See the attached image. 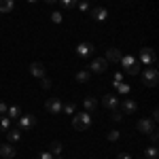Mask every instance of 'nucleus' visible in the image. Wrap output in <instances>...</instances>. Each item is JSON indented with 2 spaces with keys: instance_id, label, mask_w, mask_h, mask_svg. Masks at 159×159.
<instances>
[{
  "instance_id": "1",
  "label": "nucleus",
  "mask_w": 159,
  "mask_h": 159,
  "mask_svg": "<svg viewBox=\"0 0 159 159\" xmlns=\"http://www.w3.org/2000/svg\"><path fill=\"white\" fill-rule=\"evenodd\" d=\"M72 127L76 132H85L91 127V112H79L72 119Z\"/></svg>"
},
{
  "instance_id": "2",
  "label": "nucleus",
  "mask_w": 159,
  "mask_h": 159,
  "mask_svg": "<svg viewBox=\"0 0 159 159\" xmlns=\"http://www.w3.org/2000/svg\"><path fill=\"white\" fill-rule=\"evenodd\" d=\"M142 83H144L147 87H155L159 83V72H157L155 66H148L147 70L142 72Z\"/></svg>"
},
{
  "instance_id": "3",
  "label": "nucleus",
  "mask_w": 159,
  "mask_h": 159,
  "mask_svg": "<svg viewBox=\"0 0 159 159\" xmlns=\"http://www.w3.org/2000/svg\"><path fill=\"white\" fill-rule=\"evenodd\" d=\"M34 125H36V117H34V115H30V112H28V115L21 112V117L17 119V127H19L21 132H24V129H32Z\"/></svg>"
},
{
  "instance_id": "4",
  "label": "nucleus",
  "mask_w": 159,
  "mask_h": 159,
  "mask_svg": "<svg viewBox=\"0 0 159 159\" xmlns=\"http://www.w3.org/2000/svg\"><path fill=\"white\" fill-rule=\"evenodd\" d=\"M138 60H140V64H148V66H153L157 57H155V51L151 49V47H142L140 53H138Z\"/></svg>"
},
{
  "instance_id": "5",
  "label": "nucleus",
  "mask_w": 159,
  "mask_h": 159,
  "mask_svg": "<svg viewBox=\"0 0 159 159\" xmlns=\"http://www.w3.org/2000/svg\"><path fill=\"white\" fill-rule=\"evenodd\" d=\"M106 68H108V61L104 60V57H96V60L89 61V72L102 74V72H106Z\"/></svg>"
},
{
  "instance_id": "6",
  "label": "nucleus",
  "mask_w": 159,
  "mask_h": 159,
  "mask_svg": "<svg viewBox=\"0 0 159 159\" xmlns=\"http://www.w3.org/2000/svg\"><path fill=\"white\" fill-rule=\"evenodd\" d=\"M96 51V47L91 45V43H81L79 47H76V55L79 57H83V60H89V55Z\"/></svg>"
},
{
  "instance_id": "7",
  "label": "nucleus",
  "mask_w": 159,
  "mask_h": 159,
  "mask_svg": "<svg viewBox=\"0 0 159 159\" xmlns=\"http://www.w3.org/2000/svg\"><path fill=\"white\" fill-rule=\"evenodd\" d=\"M45 108H47L49 115H60L61 112V100L60 98H49L47 104H45Z\"/></svg>"
},
{
  "instance_id": "8",
  "label": "nucleus",
  "mask_w": 159,
  "mask_h": 159,
  "mask_svg": "<svg viewBox=\"0 0 159 159\" xmlns=\"http://www.w3.org/2000/svg\"><path fill=\"white\" fill-rule=\"evenodd\" d=\"M119 106H121V112H125V115H134L138 110V104L132 98H125L123 102H119Z\"/></svg>"
},
{
  "instance_id": "9",
  "label": "nucleus",
  "mask_w": 159,
  "mask_h": 159,
  "mask_svg": "<svg viewBox=\"0 0 159 159\" xmlns=\"http://www.w3.org/2000/svg\"><path fill=\"white\" fill-rule=\"evenodd\" d=\"M136 127H138V132H142V134H151V132H155V123L151 121V119H147V117L136 123Z\"/></svg>"
},
{
  "instance_id": "10",
  "label": "nucleus",
  "mask_w": 159,
  "mask_h": 159,
  "mask_svg": "<svg viewBox=\"0 0 159 159\" xmlns=\"http://www.w3.org/2000/svg\"><path fill=\"white\" fill-rule=\"evenodd\" d=\"M15 155H17V151H15V147H13L11 142L0 144V157H2V159H13Z\"/></svg>"
},
{
  "instance_id": "11",
  "label": "nucleus",
  "mask_w": 159,
  "mask_h": 159,
  "mask_svg": "<svg viewBox=\"0 0 159 159\" xmlns=\"http://www.w3.org/2000/svg\"><path fill=\"white\" fill-rule=\"evenodd\" d=\"M102 104H104L108 110H117V108H119V98L112 96V93H106V96L102 98Z\"/></svg>"
},
{
  "instance_id": "12",
  "label": "nucleus",
  "mask_w": 159,
  "mask_h": 159,
  "mask_svg": "<svg viewBox=\"0 0 159 159\" xmlns=\"http://www.w3.org/2000/svg\"><path fill=\"white\" fill-rule=\"evenodd\" d=\"M30 74H32V76H36V79H43V76H47V74H45V64H40V61H34V64H30Z\"/></svg>"
},
{
  "instance_id": "13",
  "label": "nucleus",
  "mask_w": 159,
  "mask_h": 159,
  "mask_svg": "<svg viewBox=\"0 0 159 159\" xmlns=\"http://www.w3.org/2000/svg\"><path fill=\"white\" fill-rule=\"evenodd\" d=\"M121 57H123L121 51L115 49V47H110V49L106 51V57H104V60H106V61H112V64H119V61H121Z\"/></svg>"
},
{
  "instance_id": "14",
  "label": "nucleus",
  "mask_w": 159,
  "mask_h": 159,
  "mask_svg": "<svg viewBox=\"0 0 159 159\" xmlns=\"http://www.w3.org/2000/svg\"><path fill=\"white\" fill-rule=\"evenodd\" d=\"M91 17L96 19V21H104L106 17H108V13L104 7H96V9H91Z\"/></svg>"
},
{
  "instance_id": "15",
  "label": "nucleus",
  "mask_w": 159,
  "mask_h": 159,
  "mask_svg": "<svg viewBox=\"0 0 159 159\" xmlns=\"http://www.w3.org/2000/svg\"><path fill=\"white\" fill-rule=\"evenodd\" d=\"M7 138H9V142H19V138H21V129L19 127H11L9 132H7Z\"/></svg>"
},
{
  "instance_id": "16",
  "label": "nucleus",
  "mask_w": 159,
  "mask_h": 159,
  "mask_svg": "<svg viewBox=\"0 0 159 159\" xmlns=\"http://www.w3.org/2000/svg\"><path fill=\"white\" fill-rule=\"evenodd\" d=\"M7 117H9V119H19V117H21V108L15 106V104L9 106V108H7Z\"/></svg>"
},
{
  "instance_id": "17",
  "label": "nucleus",
  "mask_w": 159,
  "mask_h": 159,
  "mask_svg": "<svg viewBox=\"0 0 159 159\" xmlns=\"http://www.w3.org/2000/svg\"><path fill=\"white\" fill-rule=\"evenodd\" d=\"M15 7V0H0V13H11Z\"/></svg>"
},
{
  "instance_id": "18",
  "label": "nucleus",
  "mask_w": 159,
  "mask_h": 159,
  "mask_svg": "<svg viewBox=\"0 0 159 159\" xmlns=\"http://www.w3.org/2000/svg\"><path fill=\"white\" fill-rule=\"evenodd\" d=\"M9 129H11V119H9L7 115H2V117H0V132H4V134H7Z\"/></svg>"
},
{
  "instance_id": "19",
  "label": "nucleus",
  "mask_w": 159,
  "mask_h": 159,
  "mask_svg": "<svg viewBox=\"0 0 159 159\" xmlns=\"http://www.w3.org/2000/svg\"><path fill=\"white\" fill-rule=\"evenodd\" d=\"M49 148H51L49 153L53 155V157H60V155H61V148H64V147H61V142H57V140H55V142H51Z\"/></svg>"
},
{
  "instance_id": "20",
  "label": "nucleus",
  "mask_w": 159,
  "mask_h": 159,
  "mask_svg": "<svg viewBox=\"0 0 159 159\" xmlns=\"http://www.w3.org/2000/svg\"><path fill=\"white\" fill-rule=\"evenodd\" d=\"M159 157V151H157V147L153 144V147H148L147 151H144V159H157Z\"/></svg>"
},
{
  "instance_id": "21",
  "label": "nucleus",
  "mask_w": 159,
  "mask_h": 159,
  "mask_svg": "<svg viewBox=\"0 0 159 159\" xmlns=\"http://www.w3.org/2000/svg\"><path fill=\"white\" fill-rule=\"evenodd\" d=\"M89 79H91V72H89V70H79V72H76V81H79V83H87Z\"/></svg>"
},
{
  "instance_id": "22",
  "label": "nucleus",
  "mask_w": 159,
  "mask_h": 159,
  "mask_svg": "<svg viewBox=\"0 0 159 159\" xmlns=\"http://www.w3.org/2000/svg\"><path fill=\"white\" fill-rule=\"evenodd\" d=\"M74 110H76V104H74V102L61 104V112H66V115H74Z\"/></svg>"
},
{
  "instance_id": "23",
  "label": "nucleus",
  "mask_w": 159,
  "mask_h": 159,
  "mask_svg": "<svg viewBox=\"0 0 159 159\" xmlns=\"http://www.w3.org/2000/svg\"><path fill=\"white\" fill-rule=\"evenodd\" d=\"M96 104H98V102H96V98H91V96H89V98H85V112L96 110Z\"/></svg>"
},
{
  "instance_id": "24",
  "label": "nucleus",
  "mask_w": 159,
  "mask_h": 159,
  "mask_svg": "<svg viewBox=\"0 0 159 159\" xmlns=\"http://www.w3.org/2000/svg\"><path fill=\"white\" fill-rule=\"evenodd\" d=\"M76 4H79V0H61V7H64L66 11H72Z\"/></svg>"
},
{
  "instance_id": "25",
  "label": "nucleus",
  "mask_w": 159,
  "mask_h": 159,
  "mask_svg": "<svg viewBox=\"0 0 159 159\" xmlns=\"http://www.w3.org/2000/svg\"><path fill=\"white\" fill-rule=\"evenodd\" d=\"M117 89H119V93H121V96H127V93H129V85H127V83H119Z\"/></svg>"
},
{
  "instance_id": "26",
  "label": "nucleus",
  "mask_w": 159,
  "mask_h": 159,
  "mask_svg": "<svg viewBox=\"0 0 159 159\" xmlns=\"http://www.w3.org/2000/svg\"><path fill=\"white\" fill-rule=\"evenodd\" d=\"M110 112H112V115H110V117H112V121H121V119H123V112L119 108H117V110H110Z\"/></svg>"
},
{
  "instance_id": "27",
  "label": "nucleus",
  "mask_w": 159,
  "mask_h": 159,
  "mask_svg": "<svg viewBox=\"0 0 159 159\" xmlns=\"http://www.w3.org/2000/svg\"><path fill=\"white\" fill-rule=\"evenodd\" d=\"M51 21H53V24H61V13L60 11L51 13Z\"/></svg>"
},
{
  "instance_id": "28",
  "label": "nucleus",
  "mask_w": 159,
  "mask_h": 159,
  "mask_svg": "<svg viewBox=\"0 0 159 159\" xmlns=\"http://www.w3.org/2000/svg\"><path fill=\"white\" fill-rule=\"evenodd\" d=\"M40 87H43V89H49V87H51V81L47 79V76H43V79H40Z\"/></svg>"
},
{
  "instance_id": "29",
  "label": "nucleus",
  "mask_w": 159,
  "mask_h": 159,
  "mask_svg": "<svg viewBox=\"0 0 159 159\" xmlns=\"http://www.w3.org/2000/svg\"><path fill=\"white\" fill-rule=\"evenodd\" d=\"M106 138H108L110 142H115V140H119V132H115V129H112V132H108V136H106Z\"/></svg>"
},
{
  "instance_id": "30",
  "label": "nucleus",
  "mask_w": 159,
  "mask_h": 159,
  "mask_svg": "<svg viewBox=\"0 0 159 159\" xmlns=\"http://www.w3.org/2000/svg\"><path fill=\"white\" fill-rule=\"evenodd\" d=\"M38 159H55V157H53V155H51L49 151H43V153H40V155H38Z\"/></svg>"
},
{
  "instance_id": "31",
  "label": "nucleus",
  "mask_w": 159,
  "mask_h": 159,
  "mask_svg": "<svg viewBox=\"0 0 159 159\" xmlns=\"http://www.w3.org/2000/svg\"><path fill=\"white\" fill-rule=\"evenodd\" d=\"M151 142H153V144H157V140H159V134H157V129H155V132H151Z\"/></svg>"
},
{
  "instance_id": "32",
  "label": "nucleus",
  "mask_w": 159,
  "mask_h": 159,
  "mask_svg": "<svg viewBox=\"0 0 159 159\" xmlns=\"http://www.w3.org/2000/svg\"><path fill=\"white\" fill-rule=\"evenodd\" d=\"M7 108H9V106H7V104L0 100V117H2V115H7Z\"/></svg>"
},
{
  "instance_id": "33",
  "label": "nucleus",
  "mask_w": 159,
  "mask_h": 159,
  "mask_svg": "<svg viewBox=\"0 0 159 159\" xmlns=\"http://www.w3.org/2000/svg\"><path fill=\"white\" fill-rule=\"evenodd\" d=\"M119 83H123V74L119 72V74H115V87L119 85Z\"/></svg>"
},
{
  "instance_id": "34",
  "label": "nucleus",
  "mask_w": 159,
  "mask_h": 159,
  "mask_svg": "<svg viewBox=\"0 0 159 159\" xmlns=\"http://www.w3.org/2000/svg\"><path fill=\"white\" fill-rule=\"evenodd\" d=\"M157 119H159V110L155 108V110H153V117H151V121H153V123H157Z\"/></svg>"
},
{
  "instance_id": "35",
  "label": "nucleus",
  "mask_w": 159,
  "mask_h": 159,
  "mask_svg": "<svg viewBox=\"0 0 159 159\" xmlns=\"http://www.w3.org/2000/svg\"><path fill=\"white\" fill-rule=\"evenodd\" d=\"M79 9H81V11H89V4H87V2H81Z\"/></svg>"
},
{
  "instance_id": "36",
  "label": "nucleus",
  "mask_w": 159,
  "mask_h": 159,
  "mask_svg": "<svg viewBox=\"0 0 159 159\" xmlns=\"http://www.w3.org/2000/svg\"><path fill=\"white\" fill-rule=\"evenodd\" d=\"M117 159H132V157H129L127 153H121V155H119V157H117Z\"/></svg>"
},
{
  "instance_id": "37",
  "label": "nucleus",
  "mask_w": 159,
  "mask_h": 159,
  "mask_svg": "<svg viewBox=\"0 0 159 159\" xmlns=\"http://www.w3.org/2000/svg\"><path fill=\"white\" fill-rule=\"evenodd\" d=\"M45 2H47V4H55L57 0H45Z\"/></svg>"
},
{
  "instance_id": "38",
  "label": "nucleus",
  "mask_w": 159,
  "mask_h": 159,
  "mask_svg": "<svg viewBox=\"0 0 159 159\" xmlns=\"http://www.w3.org/2000/svg\"><path fill=\"white\" fill-rule=\"evenodd\" d=\"M28 2H36V0H28Z\"/></svg>"
}]
</instances>
